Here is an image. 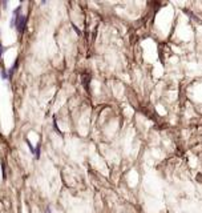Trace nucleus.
<instances>
[{"label": "nucleus", "mask_w": 202, "mask_h": 213, "mask_svg": "<svg viewBox=\"0 0 202 213\" xmlns=\"http://www.w3.org/2000/svg\"><path fill=\"white\" fill-rule=\"evenodd\" d=\"M27 27V18L25 16H16V30L20 33H23L25 31Z\"/></svg>", "instance_id": "obj_1"}, {"label": "nucleus", "mask_w": 202, "mask_h": 213, "mask_svg": "<svg viewBox=\"0 0 202 213\" xmlns=\"http://www.w3.org/2000/svg\"><path fill=\"white\" fill-rule=\"evenodd\" d=\"M2 53H3V47H2V44H0V56H2Z\"/></svg>", "instance_id": "obj_2"}]
</instances>
